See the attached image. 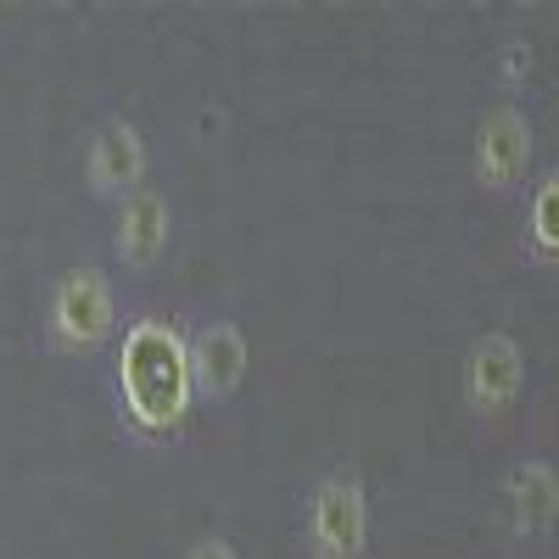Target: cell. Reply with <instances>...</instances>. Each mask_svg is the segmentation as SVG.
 <instances>
[{
	"label": "cell",
	"instance_id": "6da1fadb",
	"mask_svg": "<svg viewBox=\"0 0 559 559\" xmlns=\"http://www.w3.org/2000/svg\"><path fill=\"white\" fill-rule=\"evenodd\" d=\"M123 403L140 431H174L191 408V376H185V342L168 324L146 319L123 347Z\"/></svg>",
	"mask_w": 559,
	"mask_h": 559
},
{
	"label": "cell",
	"instance_id": "7a4b0ae2",
	"mask_svg": "<svg viewBox=\"0 0 559 559\" xmlns=\"http://www.w3.org/2000/svg\"><path fill=\"white\" fill-rule=\"evenodd\" d=\"M369 537H376V509H369L364 476L353 464L324 471L302 498V554L308 559H364Z\"/></svg>",
	"mask_w": 559,
	"mask_h": 559
},
{
	"label": "cell",
	"instance_id": "3957f363",
	"mask_svg": "<svg viewBox=\"0 0 559 559\" xmlns=\"http://www.w3.org/2000/svg\"><path fill=\"white\" fill-rule=\"evenodd\" d=\"M532 168H537V118L521 102H492L476 118V140H471L476 191L492 202H509L532 185Z\"/></svg>",
	"mask_w": 559,
	"mask_h": 559
},
{
	"label": "cell",
	"instance_id": "277c9868",
	"mask_svg": "<svg viewBox=\"0 0 559 559\" xmlns=\"http://www.w3.org/2000/svg\"><path fill=\"white\" fill-rule=\"evenodd\" d=\"M112 331H118L112 280L96 263L57 274L51 297H45V342H51L57 353H68V358H84L102 342H112Z\"/></svg>",
	"mask_w": 559,
	"mask_h": 559
},
{
	"label": "cell",
	"instance_id": "5b68a950",
	"mask_svg": "<svg viewBox=\"0 0 559 559\" xmlns=\"http://www.w3.org/2000/svg\"><path fill=\"white\" fill-rule=\"evenodd\" d=\"M526 347L515 331H481L471 347H464V364H459V403L476 426H492V419L515 414V403L526 397Z\"/></svg>",
	"mask_w": 559,
	"mask_h": 559
},
{
	"label": "cell",
	"instance_id": "8992f818",
	"mask_svg": "<svg viewBox=\"0 0 559 559\" xmlns=\"http://www.w3.org/2000/svg\"><path fill=\"white\" fill-rule=\"evenodd\" d=\"M252 369V342L236 319H207L202 331L185 336V376H191V397L202 403H229L247 386Z\"/></svg>",
	"mask_w": 559,
	"mask_h": 559
},
{
	"label": "cell",
	"instance_id": "52a82bcc",
	"mask_svg": "<svg viewBox=\"0 0 559 559\" xmlns=\"http://www.w3.org/2000/svg\"><path fill=\"white\" fill-rule=\"evenodd\" d=\"M146 168H152V152H146V134H140L129 118H107L84 146V185L90 197L102 202H123L134 191H146Z\"/></svg>",
	"mask_w": 559,
	"mask_h": 559
},
{
	"label": "cell",
	"instance_id": "ba28073f",
	"mask_svg": "<svg viewBox=\"0 0 559 559\" xmlns=\"http://www.w3.org/2000/svg\"><path fill=\"white\" fill-rule=\"evenodd\" d=\"M503 521L515 543H543L559 526V464L554 459H515L503 471Z\"/></svg>",
	"mask_w": 559,
	"mask_h": 559
},
{
	"label": "cell",
	"instance_id": "9c48e42d",
	"mask_svg": "<svg viewBox=\"0 0 559 559\" xmlns=\"http://www.w3.org/2000/svg\"><path fill=\"white\" fill-rule=\"evenodd\" d=\"M174 241V207L163 191H134L118 202V218H112V252L123 269H152Z\"/></svg>",
	"mask_w": 559,
	"mask_h": 559
},
{
	"label": "cell",
	"instance_id": "30bf717a",
	"mask_svg": "<svg viewBox=\"0 0 559 559\" xmlns=\"http://www.w3.org/2000/svg\"><path fill=\"white\" fill-rule=\"evenodd\" d=\"M521 252L532 269H559V168H543L526 185V213H521Z\"/></svg>",
	"mask_w": 559,
	"mask_h": 559
},
{
	"label": "cell",
	"instance_id": "8fae6325",
	"mask_svg": "<svg viewBox=\"0 0 559 559\" xmlns=\"http://www.w3.org/2000/svg\"><path fill=\"white\" fill-rule=\"evenodd\" d=\"M537 73V51H532V39L526 34H509L498 39V51H492V79L503 90V102H521L526 96V84Z\"/></svg>",
	"mask_w": 559,
	"mask_h": 559
},
{
	"label": "cell",
	"instance_id": "7c38bea8",
	"mask_svg": "<svg viewBox=\"0 0 559 559\" xmlns=\"http://www.w3.org/2000/svg\"><path fill=\"white\" fill-rule=\"evenodd\" d=\"M185 559H241V554H236V543H224V537H207V543H197V548L185 554Z\"/></svg>",
	"mask_w": 559,
	"mask_h": 559
}]
</instances>
